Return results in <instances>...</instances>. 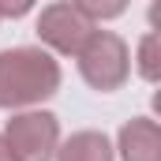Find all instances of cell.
<instances>
[{"mask_svg": "<svg viewBox=\"0 0 161 161\" xmlns=\"http://www.w3.org/2000/svg\"><path fill=\"white\" fill-rule=\"evenodd\" d=\"M64 161H109V150H105V139H94V135H82L68 146Z\"/></svg>", "mask_w": 161, "mask_h": 161, "instance_id": "obj_4", "label": "cell"}, {"mask_svg": "<svg viewBox=\"0 0 161 161\" xmlns=\"http://www.w3.org/2000/svg\"><path fill=\"white\" fill-rule=\"evenodd\" d=\"M56 82L53 64H45V56L34 53H15V56H0V101H26L49 94V86Z\"/></svg>", "mask_w": 161, "mask_h": 161, "instance_id": "obj_1", "label": "cell"}, {"mask_svg": "<svg viewBox=\"0 0 161 161\" xmlns=\"http://www.w3.org/2000/svg\"><path fill=\"white\" fill-rule=\"evenodd\" d=\"M15 142L26 161H45V146L53 142V120L49 116H23L15 124Z\"/></svg>", "mask_w": 161, "mask_h": 161, "instance_id": "obj_2", "label": "cell"}, {"mask_svg": "<svg viewBox=\"0 0 161 161\" xmlns=\"http://www.w3.org/2000/svg\"><path fill=\"white\" fill-rule=\"evenodd\" d=\"M142 71L146 75H158L161 71V41H146V49H142Z\"/></svg>", "mask_w": 161, "mask_h": 161, "instance_id": "obj_5", "label": "cell"}, {"mask_svg": "<svg viewBox=\"0 0 161 161\" xmlns=\"http://www.w3.org/2000/svg\"><path fill=\"white\" fill-rule=\"evenodd\" d=\"M124 154L127 161H161V135L146 124H135L124 131Z\"/></svg>", "mask_w": 161, "mask_h": 161, "instance_id": "obj_3", "label": "cell"}, {"mask_svg": "<svg viewBox=\"0 0 161 161\" xmlns=\"http://www.w3.org/2000/svg\"><path fill=\"white\" fill-rule=\"evenodd\" d=\"M0 161H11V158H8V154H4V146H0Z\"/></svg>", "mask_w": 161, "mask_h": 161, "instance_id": "obj_6", "label": "cell"}]
</instances>
